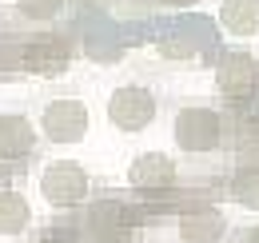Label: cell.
Segmentation results:
<instances>
[{
	"instance_id": "3",
	"label": "cell",
	"mask_w": 259,
	"mask_h": 243,
	"mask_svg": "<svg viewBox=\"0 0 259 243\" xmlns=\"http://www.w3.org/2000/svg\"><path fill=\"white\" fill-rule=\"evenodd\" d=\"M40 195L52 204V208H76L84 195H88V172L76 164V159H56L44 168L40 176Z\"/></svg>"
},
{
	"instance_id": "6",
	"label": "cell",
	"mask_w": 259,
	"mask_h": 243,
	"mask_svg": "<svg viewBox=\"0 0 259 243\" xmlns=\"http://www.w3.org/2000/svg\"><path fill=\"white\" fill-rule=\"evenodd\" d=\"M44 136L48 140H56V144H76V140H84V132H88V108L80 104V100H52L48 108H44Z\"/></svg>"
},
{
	"instance_id": "5",
	"label": "cell",
	"mask_w": 259,
	"mask_h": 243,
	"mask_svg": "<svg viewBox=\"0 0 259 243\" xmlns=\"http://www.w3.org/2000/svg\"><path fill=\"white\" fill-rule=\"evenodd\" d=\"M24 72H32V76H44V80H52V76H64L68 64H72V48H68L64 36H36L24 44Z\"/></svg>"
},
{
	"instance_id": "16",
	"label": "cell",
	"mask_w": 259,
	"mask_h": 243,
	"mask_svg": "<svg viewBox=\"0 0 259 243\" xmlns=\"http://www.w3.org/2000/svg\"><path fill=\"white\" fill-rule=\"evenodd\" d=\"M40 243H72V239H68V235H56V231H52V235H44Z\"/></svg>"
},
{
	"instance_id": "9",
	"label": "cell",
	"mask_w": 259,
	"mask_h": 243,
	"mask_svg": "<svg viewBox=\"0 0 259 243\" xmlns=\"http://www.w3.org/2000/svg\"><path fill=\"white\" fill-rule=\"evenodd\" d=\"M36 152V128L28 116H0V159H24Z\"/></svg>"
},
{
	"instance_id": "12",
	"label": "cell",
	"mask_w": 259,
	"mask_h": 243,
	"mask_svg": "<svg viewBox=\"0 0 259 243\" xmlns=\"http://www.w3.org/2000/svg\"><path fill=\"white\" fill-rule=\"evenodd\" d=\"M32 223V208L20 191H0V235H20Z\"/></svg>"
},
{
	"instance_id": "15",
	"label": "cell",
	"mask_w": 259,
	"mask_h": 243,
	"mask_svg": "<svg viewBox=\"0 0 259 243\" xmlns=\"http://www.w3.org/2000/svg\"><path fill=\"white\" fill-rule=\"evenodd\" d=\"M235 148L239 155H251V164H259V120H243L235 128Z\"/></svg>"
},
{
	"instance_id": "7",
	"label": "cell",
	"mask_w": 259,
	"mask_h": 243,
	"mask_svg": "<svg viewBox=\"0 0 259 243\" xmlns=\"http://www.w3.org/2000/svg\"><path fill=\"white\" fill-rule=\"evenodd\" d=\"M171 180H176V164H171L163 152L136 155L132 168H128V183L140 187V191H160V187H167Z\"/></svg>"
},
{
	"instance_id": "1",
	"label": "cell",
	"mask_w": 259,
	"mask_h": 243,
	"mask_svg": "<svg viewBox=\"0 0 259 243\" xmlns=\"http://www.w3.org/2000/svg\"><path fill=\"white\" fill-rule=\"evenodd\" d=\"M224 136H227V124L211 108H184V112H176V144L184 152L207 155L224 144Z\"/></svg>"
},
{
	"instance_id": "18",
	"label": "cell",
	"mask_w": 259,
	"mask_h": 243,
	"mask_svg": "<svg viewBox=\"0 0 259 243\" xmlns=\"http://www.w3.org/2000/svg\"><path fill=\"white\" fill-rule=\"evenodd\" d=\"M243 243H259V227H255V231H251V235H247Z\"/></svg>"
},
{
	"instance_id": "17",
	"label": "cell",
	"mask_w": 259,
	"mask_h": 243,
	"mask_svg": "<svg viewBox=\"0 0 259 243\" xmlns=\"http://www.w3.org/2000/svg\"><path fill=\"white\" fill-rule=\"evenodd\" d=\"M163 4H171V8H188V4H195V0H163Z\"/></svg>"
},
{
	"instance_id": "4",
	"label": "cell",
	"mask_w": 259,
	"mask_h": 243,
	"mask_svg": "<svg viewBox=\"0 0 259 243\" xmlns=\"http://www.w3.org/2000/svg\"><path fill=\"white\" fill-rule=\"evenodd\" d=\"M215 88L227 100H251L259 92V60L247 52H231L215 68Z\"/></svg>"
},
{
	"instance_id": "13",
	"label": "cell",
	"mask_w": 259,
	"mask_h": 243,
	"mask_svg": "<svg viewBox=\"0 0 259 243\" xmlns=\"http://www.w3.org/2000/svg\"><path fill=\"white\" fill-rule=\"evenodd\" d=\"M227 191H231L235 204H243V208L259 212V164H243V168H235V176H231V183H227Z\"/></svg>"
},
{
	"instance_id": "2",
	"label": "cell",
	"mask_w": 259,
	"mask_h": 243,
	"mask_svg": "<svg viewBox=\"0 0 259 243\" xmlns=\"http://www.w3.org/2000/svg\"><path fill=\"white\" fill-rule=\"evenodd\" d=\"M156 112H160L156 96L148 88H140V84H124L108 100V120L116 124L120 132H144L148 124L156 120Z\"/></svg>"
},
{
	"instance_id": "8",
	"label": "cell",
	"mask_w": 259,
	"mask_h": 243,
	"mask_svg": "<svg viewBox=\"0 0 259 243\" xmlns=\"http://www.w3.org/2000/svg\"><path fill=\"white\" fill-rule=\"evenodd\" d=\"M224 227H227L224 212L211 208V204L192 208V212L180 215V235H184L188 243H220L224 239Z\"/></svg>"
},
{
	"instance_id": "10",
	"label": "cell",
	"mask_w": 259,
	"mask_h": 243,
	"mask_svg": "<svg viewBox=\"0 0 259 243\" xmlns=\"http://www.w3.org/2000/svg\"><path fill=\"white\" fill-rule=\"evenodd\" d=\"M128 219H132V212L120 199H96L92 212H88V231L96 239H120L128 231Z\"/></svg>"
},
{
	"instance_id": "14",
	"label": "cell",
	"mask_w": 259,
	"mask_h": 243,
	"mask_svg": "<svg viewBox=\"0 0 259 243\" xmlns=\"http://www.w3.org/2000/svg\"><path fill=\"white\" fill-rule=\"evenodd\" d=\"M68 0H16V12L24 16V20H56L60 12H64Z\"/></svg>"
},
{
	"instance_id": "11",
	"label": "cell",
	"mask_w": 259,
	"mask_h": 243,
	"mask_svg": "<svg viewBox=\"0 0 259 243\" xmlns=\"http://www.w3.org/2000/svg\"><path fill=\"white\" fill-rule=\"evenodd\" d=\"M220 24L231 36H255L259 32V0H224L220 4Z\"/></svg>"
}]
</instances>
